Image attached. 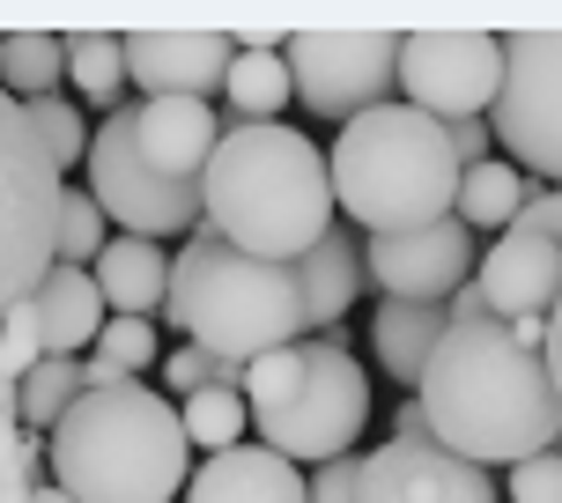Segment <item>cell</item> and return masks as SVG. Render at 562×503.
<instances>
[{
	"mask_svg": "<svg viewBox=\"0 0 562 503\" xmlns=\"http://www.w3.org/2000/svg\"><path fill=\"white\" fill-rule=\"evenodd\" d=\"M393 437H400V445L429 437V415H422V400H400V407H393Z\"/></svg>",
	"mask_w": 562,
	"mask_h": 503,
	"instance_id": "cell-38",
	"label": "cell"
},
{
	"mask_svg": "<svg viewBox=\"0 0 562 503\" xmlns=\"http://www.w3.org/2000/svg\"><path fill=\"white\" fill-rule=\"evenodd\" d=\"M82 186H89V200L119 223V237H140V245L193 237V230L207 223V200H200L193 178H164V170L140 164V148H134V104L97 126Z\"/></svg>",
	"mask_w": 562,
	"mask_h": 503,
	"instance_id": "cell-8",
	"label": "cell"
},
{
	"mask_svg": "<svg viewBox=\"0 0 562 503\" xmlns=\"http://www.w3.org/2000/svg\"><path fill=\"white\" fill-rule=\"evenodd\" d=\"M8 429H23V378L0 364V437H8Z\"/></svg>",
	"mask_w": 562,
	"mask_h": 503,
	"instance_id": "cell-37",
	"label": "cell"
},
{
	"mask_svg": "<svg viewBox=\"0 0 562 503\" xmlns=\"http://www.w3.org/2000/svg\"><path fill=\"white\" fill-rule=\"evenodd\" d=\"M400 97L415 112L445 119H488L504 97V37L481 30H415L400 37Z\"/></svg>",
	"mask_w": 562,
	"mask_h": 503,
	"instance_id": "cell-11",
	"label": "cell"
},
{
	"mask_svg": "<svg viewBox=\"0 0 562 503\" xmlns=\"http://www.w3.org/2000/svg\"><path fill=\"white\" fill-rule=\"evenodd\" d=\"M311 503H363V459H334L311 474Z\"/></svg>",
	"mask_w": 562,
	"mask_h": 503,
	"instance_id": "cell-33",
	"label": "cell"
},
{
	"mask_svg": "<svg viewBox=\"0 0 562 503\" xmlns=\"http://www.w3.org/2000/svg\"><path fill=\"white\" fill-rule=\"evenodd\" d=\"M82 385L89 392H119V385H134V370H119L112 356H82Z\"/></svg>",
	"mask_w": 562,
	"mask_h": 503,
	"instance_id": "cell-36",
	"label": "cell"
},
{
	"mask_svg": "<svg viewBox=\"0 0 562 503\" xmlns=\"http://www.w3.org/2000/svg\"><path fill=\"white\" fill-rule=\"evenodd\" d=\"M0 364L15 370V378H30V370L45 364V326H37V304H15L8 318H0Z\"/></svg>",
	"mask_w": 562,
	"mask_h": 503,
	"instance_id": "cell-31",
	"label": "cell"
},
{
	"mask_svg": "<svg viewBox=\"0 0 562 503\" xmlns=\"http://www.w3.org/2000/svg\"><path fill=\"white\" fill-rule=\"evenodd\" d=\"M548 370H555V392H562V304L548 311Z\"/></svg>",
	"mask_w": 562,
	"mask_h": 503,
	"instance_id": "cell-39",
	"label": "cell"
},
{
	"mask_svg": "<svg viewBox=\"0 0 562 503\" xmlns=\"http://www.w3.org/2000/svg\"><path fill=\"white\" fill-rule=\"evenodd\" d=\"M415 400L429 415V437L459 459H474L481 474L562 451V392L548 370V348L518 340V326H504V318L451 326L422 370Z\"/></svg>",
	"mask_w": 562,
	"mask_h": 503,
	"instance_id": "cell-1",
	"label": "cell"
},
{
	"mask_svg": "<svg viewBox=\"0 0 562 503\" xmlns=\"http://www.w3.org/2000/svg\"><path fill=\"white\" fill-rule=\"evenodd\" d=\"M363 259H370V289L400 297V304H451L481 275V245L459 215L429 230H400V237H370Z\"/></svg>",
	"mask_w": 562,
	"mask_h": 503,
	"instance_id": "cell-12",
	"label": "cell"
},
{
	"mask_svg": "<svg viewBox=\"0 0 562 503\" xmlns=\"http://www.w3.org/2000/svg\"><path fill=\"white\" fill-rule=\"evenodd\" d=\"M164 326L186 334L193 348L223 356V364L252 370L274 348H296L311 334L304 311V275L281 267V259H252L237 252L215 223H200L186 237V252L170 259V304Z\"/></svg>",
	"mask_w": 562,
	"mask_h": 503,
	"instance_id": "cell-3",
	"label": "cell"
},
{
	"mask_svg": "<svg viewBox=\"0 0 562 503\" xmlns=\"http://www.w3.org/2000/svg\"><path fill=\"white\" fill-rule=\"evenodd\" d=\"M134 148L148 170L200 186V170L223 148V119H215V104H193V97H148V104H134Z\"/></svg>",
	"mask_w": 562,
	"mask_h": 503,
	"instance_id": "cell-16",
	"label": "cell"
},
{
	"mask_svg": "<svg viewBox=\"0 0 562 503\" xmlns=\"http://www.w3.org/2000/svg\"><path fill=\"white\" fill-rule=\"evenodd\" d=\"M30 126H37V141H45V156L59 164V178L75 186V178L89 170V141H97L82 126V97H37V104H30Z\"/></svg>",
	"mask_w": 562,
	"mask_h": 503,
	"instance_id": "cell-28",
	"label": "cell"
},
{
	"mask_svg": "<svg viewBox=\"0 0 562 503\" xmlns=\"http://www.w3.org/2000/svg\"><path fill=\"white\" fill-rule=\"evenodd\" d=\"M59 75H67V37H53V30H15L8 37V53H0V89L8 97H23V104L59 97Z\"/></svg>",
	"mask_w": 562,
	"mask_h": 503,
	"instance_id": "cell-25",
	"label": "cell"
},
{
	"mask_svg": "<svg viewBox=\"0 0 562 503\" xmlns=\"http://www.w3.org/2000/svg\"><path fill=\"white\" fill-rule=\"evenodd\" d=\"M326 164H334L340 215L363 237H400V230H429L459 215L467 164L451 148L445 119L415 112V104H378L356 126H340Z\"/></svg>",
	"mask_w": 562,
	"mask_h": 503,
	"instance_id": "cell-4",
	"label": "cell"
},
{
	"mask_svg": "<svg viewBox=\"0 0 562 503\" xmlns=\"http://www.w3.org/2000/svg\"><path fill=\"white\" fill-rule=\"evenodd\" d=\"M37 326H45V356H97V340L112 326V304H104V289L89 267H53V275L37 281Z\"/></svg>",
	"mask_w": 562,
	"mask_h": 503,
	"instance_id": "cell-18",
	"label": "cell"
},
{
	"mask_svg": "<svg viewBox=\"0 0 562 503\" xmlns=\"http://www.w3.org/2000/svg\"><path fill=\"white\" fill-rule=\"evenodd\" d=\"M518 230H533V237L562 245V186H533V200H526V215H518Z\"/></svg>",
	"mask_w": 562,
	"mask_h": 503,
	"instance_id": "cell-34",
	"label": "cell"
},
{
	"mask_svg": "<svg viewBox=\"0 0 562 503\" xmlns=\"http://www.w3.org/2000/svg\"><path fill=\"white\" fill-rule=\"evenodd\" d=\"M451 148H459V164H467V170L496 164V126H488V119H459V126H451Z\"/></svg>",
	"mask_w": 562,
	"mask_h": 503,
	"instance_id": "cell-35",
	"label": "cell"
},
{
	"mask_svg": "<svg viewBox=\"0 0 562 503\" xmlns=\"http://www.w3.org/2000/svg\"><path fill=\"white\" fill-rule=\"evenodd\" d=\"M363 237H356V230L348 223H334L326 230V245L311 252V259H296V275H304V311H311V334H318V326H326V334H334L340 318H348V304H356V297H363L370 289V259H363Z\"/></svg>",
	"mask_w": 562,
	"mask_h": 503,
	"instance_id": "cell-21",
	"label": "cell"
},
{
	"mask_svg": "<svg viewBox=\"0 0 562 503\" xmlns=\"http://www.w3.org/2000/svg\"><path fill=\"white\" fill-rule=\"evenodd\" d=\"M496 148L533 186H562V30H510L504 97H496Z\"/></svg>",
	"mask_w": 562,
	"mask_h": 503,
	"instance_id": "cell-10",
	"label": "cell"
},
{
	"mask_svg": "<svg viewBox=\"0 0 562 503\" xmlns=\"http://www.w3.org/2000/svg\"><path fill=\"white\" fill-rule=\"evenodd\" d=\"M186 503H311V481L281 451L237 445V451L200 459V474L186 481Z\"/></svg>",
	"mask_w": 562,
	"mask_h": 503,
	"instance_id": "cell-17",
	"label": "cell"
},
{
	"mask_svg": "<svg viewBox=\"0 0 562 503\" xmlns=\"http://www.w3.org/2000/svg\"><path fill=\"white\" fill-rule=\"evenodd\" d=\"M296 104V82H289V59H281V37L252 30L237 37V67L223 82V112L229 126H281V112Z\"/></svg>",
	"mask_w": 562,
	"mask_h": 503,
	"instance_id": "cell-19",
	"label": "cell"
},
{
	"mask_svg": "<svg viewBox=\"0 0 562 503\" xmlns=\"http://www.w3.org/2000/svg\"><path fill=\"white\" fill-rule=\"evenodd\" d=\"M526 200H533V178L518 164H474L467 170V186H459V223L467 230H518L526 215Z\"/></svg>",
	"mask_w": 562,
	"mask_h": 503,
	"instance_id": "cell-23",
	"label": "cell"
},
{
	"mask_svg": "<svg viewBox=\"0 0 562 503\" xmlns=\"http://www.w3.org/2000/svg\"><path fill=\"white\" fill-rule=\"evenodd\" d=\"M89 275H97V289H104L112 318H164V304H170V259H164V245L112 237V245L97 252Z\"/></svg>",
	"mask_w": 562,
	"mask_h": 503,
	"instance_id": "cell-22",
	"label": "cell"
},
{
	"mask_svg": "<svg viewBox=\"0 0 562 503\" xmlns=\"http://www.w3.org/2000/svg\"><path fill=\"white\" fill-rule=\"evenodd\" d=\"M451 334L445 304H400V297H378V311H370V356H378V370L393 378V385H422V370H429V356H437V340Z\"/></svg>",
	"mask_w": 562,
	"mask_h": 503,
	"instance_id": "cell-20",
	"label": "cell"
},
{
	"mask_svg": "<svg viewBox=\"0 0 562 503\" xmlns=\"http://www.w3.org/2000/svg\"><path fill=\"white\" fill-rule=\"evenodd\" d=\"M296 104L326 126H356L363 112L393 104L400 89V37L393 30H296L281 37Z\"/></svg>",
	"mask_w": 562,
	"mask_h": 503,
	"instance_id": "cell-9",
	"label": "cell"
},
{
	"mask_svg": "<svg viewBox=\"0 0 562 503\" xmlns=\"http://www.w3.org/2000/svg\"><path fill=\"white\" fill-rule=\"evenodd\" d=\"M245 407L259 445L318 474L334 459H356V437L370 429V370L356 364L348 334H318L259 356L245 370Z\"/></svg>",
	"mask_w": 562,
	"mask_h": 503,
	"instance_id": "cell-6",
	"label": "cell"
},
{
	"mask_svg": "<svg viewBox=\"0 0 562 503\" xmlns=\"http://www.w3.org/2000/svg\"><path fill=\"white\" fill-rule=\"evenodd\" d=\"M504 503H562V451H540L526 467H510Z\"/></svg>",
	"mask_w": 562,
	"mask_h": 503,
	"instance_id": "cell-32",
	"label": "cell"
},
{
	"mask_svg": "<svg viewBox=\"0 0 562 503\" xmlns=\"http://www.w3.org/2000/svg\"><path fill=\"white\" fill-rule=\"evenodd\" d=\"M119 230H112V215L89 200V186L75 178L67 186V200H59V237H53V252H59V267H97V252L112 245Z\"/></svg>",
	"mask_w": 562,
	"mask_h": 503,
	"instance_id": "cell-29",
	"label": "cell"
},
{
	"mask_svg": "<svg viewBox=\"0 0 562 503\" xmlns=\"http://www.w3.org/2000/svg\"><path fill=\"white\" fill-rule=\"evenodd\" d=\"M363 503H504V496L474 459L445 451L437 437H415V445L385 437L363 459Z\"/></svg>",
	"mask_w": 562,
	"mask_h": 503,
	"instance_id": "cell-13",
	"label": "cell"
},
{
	"mask_svg": "<svg viewBox=\"0 0 562 503\" xmlns=\"http://www.w3.org/2000/svg\"><path fill=\"white\" fill-rule=\"evenodd\" d=\"M59 200H67V178L30 126V104L0 89V318L30 304L37 281L59 267Z\"/></svg>",
	"mask_w": 562,
	"mask_h": 503,
	"instance_id": "cell-7",
	"label": "cell"
},
{
	"mask_svg": "<svg viewBox=\"0 0 562 503\" xmlns=\"http://www.w3.org/2000/svg\"><path fill=\"white\" fill-rule=\"evenodd\" d=\"M37 503H75V496H67L59 481H45V489H37Z\"/></svg>",
	"mask_w": 562,
	"mask_h": 503,
	"instance_id": "cell-40",
	"label": "cell"
},
{
	"mask_svg": "<svg viewBox=\"0 0 562 503\" xmlns=\"http://www.w3.org/2000/svg\"><path fill=\"white\" fill-rule=\"evenodd\" d=\"M82 364L75 356H45V364L23 378V429H37V437H53L59 422L75 415V400H82Z\"/></svg>",
	"mask_w": 562,
	"mask_h": 503,
	"instance_id": "cell-27",
	"label": "cell"
},
{
	"mask_svg": "<svg viewBox=\"0 0 562 503\" xmlns=\"http://www.w3.org/2000/svg\"><path fill=\"white\" fill-rule=\"evenodd\" d=\"M67 82L82 104H104V112H126L119 97H126V37L112 30H82V37H67Z\"/></svg>",
	"mask_w": 562,
	"mask_h": 503,
	"instance_id": "cell-24",
	"label": "cell"
},
{
	"mask_svg": "<svg viewBox=\"0 0 562 503\" xmlns=\"http://www.w3.org/2000/svg\"><path fill=\"white\" fill-rule=\"evenodd\" d=\"M474 289L488 297V318H504V326L548 318L562 304V245H548L533 230H504L496 245L481 252Z\"/></svg>",
	"mask_w": 562,
	"mask_h": 503,
	"instance_id": "cell-15",
	"label": "cell"
},
{
	"mask_svg": "<svg viewBox=\"0 0 562 503\" xmlns=\"http://www.w3.org/2000/svg\"><path fill=\"white\" fill-rule=\"evenodd\" d=\"M45 445H53V481L75 503H170L193 481L178 400L148 392V378L119 392H82Z\"/></svg>",
	"mask_w": 562,
	"mask_h": 503,
	"instance_id": "cell-5",
	"label": "cell"
},
{
	"mask_svg": "<svg viewBox=\"0 0 562 503\" xmlns=\"http://www.w3.org/2000/svg\"><path fill=\"white\" fill-rule=\"evenodd\" d=\"M229 67H237V37L223 30H140L126 37V82H140L148 97H223Z\"/></svg>",
	"mask_w": 562,
	"mask_h": 503,
	"instance_id": "cell-14",
	"label": "cell"
},
{
	"mask_svg": "<svg viewBox=\"0 0 562 503\" xmlns=\"http://www.w3.org/2000/svg\"><path fill=\"white\" fill-rule=\"evenodd\" d=\"M200 200H207V223L237 252L281 267L311 259L340 215L334 164L296 126H223L215 164L200 170Z\"/></svg>",
	"mask_w": 562,
	"mask_h": 503,
	"instance_id": "cell-2",
	"label": "cell"
},
{
	"mask_svg": "<svg viewBox=\"0 0 562 503\" xmlns=\"http://www.w3.org/2000/svg\"><path fill=\"white\" fill-rule=\"evenodd\" d=\"M97 356H112L119 370L148 378V364L164 356V334H156V318H112V326H104V340H97Z\"/></svg>",
	"mask_w": 562,
	"mask_h": 503,
	"instance_id": "cell-30",
	"label": "cell"
},
{
	"mask_svg": "<svg viewBox=\"0 0 562 503\" xmlns=\"http://www.w3.org/2000/svg\"><path fill=\"white\" fill-rule=\"evenodd\" d=\"M178 422H186V445L193 451H237V445H252L245 429H252V407H245V392H229V385H207L193 392V400H178Z\"/></svg>",
	"mask_w": 562,
	"mask_h": 503,
	"instance_id": "cell-26",
	"label": "cell"
}]
</instances>
